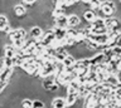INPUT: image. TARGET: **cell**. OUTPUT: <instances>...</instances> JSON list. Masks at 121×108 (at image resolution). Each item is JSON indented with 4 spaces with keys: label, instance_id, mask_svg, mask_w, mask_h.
<instances>
[{
    "label": "cell",
    "instance_id": "7",
    "mask_svg": "<svg viewBox=\"0 0 121 108\" xmlns=\"http://www.w3.org/2000/svg\"><path fill=\"white\" fill-rule=\"evenodd\" d=\"M44 32H43V28L39 27V25H33L32 29L29 30V35L30 38L35 39V40H40V38L43 36Z\"/></svg>",
    "mask_w": 121,
    "mask_h": 108
},
{
    "label": "cell",
    "instance_id": "23",
    "mask_svg": "<svg viewBox=\"0 0 121 108\" xmlns=\"http://www.w3.org/2000/svg\"><path fill=\"white\" fill-rule=\"evenodd\" d=\"M113 93H115V98L119 100V103L121 102V83H119L113 89Z\"/></svg>",
    "mask_w": 121,
    "mask_h": 108
},
{
    "label": "cell",
    "instance_id": "2",
    "mask_svg": "<svg viewBox=\"0 0 121 108\" xmlns=\"http://www.w3.org/2000/svg\"><path fill=\"white\" fill-rule=\"evenodd\" d=\"M56 74V62H45L43 65L40 67L39 73L35 78H44L48 76Z\"/></svg>",
    "mask_w": 121,
    "mask_h": 108
},
{
    "label": "cell",
    "instance_id": "1",
    "mask_svg": "<svg viewBox=\"0 0 121 108\" xmlns=\"http://www.w3.org/2000/svg\"><path fill=\"white\" fill-rule=\"evenodd\" d=\"M116 4L115 1H112V0H104V1L101 3V8H100V16L102 14V16H111V15H115L116 13Z\"/></svg>",
    "mask_w": 121,
    "mask_h": 108
},
{
    "label": "cell",
    "instance_id": "5",
    "mask_svg": "<svg viewBox=\"0 0 121 108\" xmlns=\"http://www.w3.org/2000/svg\"><path fill=\"white\" fill-rule=\"evenodd\" d=\"M13 73H14V67L1 65V68H0V80L10 82V78L13 77Z\"/></svg>",
    "mask_w": 121,
    "mask_h": 108
},
{
    "label": "cell",
    "instance_id": "25",
    "mask_svg": "<svg viewBox=\"0 0 121 108\" xmlns=\"http://www.w3.org/2000/svg\"><path fill=\"white\" fill-rule=\"evenodd\" d=\"M43 108L45 107V103L43 102V100H39V99H35V100H33V108Z\"/></svg>",
    "mask_w": 121,
    "mask_h": 108
},
{
    "label": "cell",
    "instance_id": "12",
    "mask_svg": "<svg viewBox=\"0 0 121 108\" xmlns=\"http://www.w3.org/2000/svg\"><path fill=\"white\" fill-rule=\"evenodd\" d=\"M13 9H14V14L19 18V19H22V18L24 16V15H26V13H28V12H26L25 5L24 4H19V3L14 5Z\"/></svg>",
    "mask_w": 121,
    "mask_h": 108
},
{
    "label": "cell",
    "instance_id": "11",
    "mask_svg": "<svg viewBox=\"0 0 121 108\" xmlns=\"http://www.w3.org/2000/svg\"><path fill=\"white\" fill-rule=\"evenodd\" d=\"M51 104H52V107H54V108H66L68 106L66 97H56V98L52 100Z\"/></svg>",
    "mask_w": 121,
    "mask_h": 108
},
{
    "label": "cell",
    "instance_id": "22",
    "mask_svg": "<svg viewBox=\"0 0 121 108\" xmlns=\"http://www.w3.org/2000/svg\"><path fill=\"white\" fill-rule=\"evenodd\" d=\"M101 3H102L101 0H90L88 5L91 6V9H93V10H100Z\"/></svg>",
    "mask_w": 121,
    "mask_h": 108
},
{
    "label": "cell",
    "instance_id": "4",
    "mask_svg": "<svg viewBox=\"0 0 121 108\" xmlns=\"http://www.w3.org/2000/svg\"><path fill=\"white\" fill-rule=\"evenodd\" d=\"M105 24L108 30H121V20L116 16H106L105 18Z\"/></svg>",
    "mask_w": 121,
    "mask_h": 108
},
{
    "label": "cell",
    "instance_id": "3",
    "mask_svg": "<svg viewBox=\"0 0 121 108\" xmlns=\"http://www.w3.org/2000/svg\"><path fill=\"white\" fill-rule=\"evenodd\" d=\"M26 35L28 33L24 28L19 27V28H14L8 33V39H9L10 43H13L14 40H18V39H26Z\"/></svg>",
    "mask_w": 121,
    "mask_h": 108
},
{
    "label": "cell",
    "instance_id": "27",
    "mask_svg": "<svg viewBox=\"0 0 121 108\" xmlns=\"http://www.w3.org/2000/svg\"><path fill=\"white\" fill-rule=\"evenodd\" d=\"M35 1H37V0H23V3H24V4H29V5H33Z\"/></svg>",
    "mask_w": 121,
    "mask_h": 108
},
{
    "label": "cell",
    "instance_id": "13",
    "mask_svg": "<svg viewBox=\"0 0 121 108\" xmlns=\"http://www.w3.org/2000/svg\"><path fill=\"white\" fill-rule=\"evenodd\" d=\"M53 32H54L56 39L57 40H62L67 36V28H60V27H53Z\"/></svg>",
    "mask_w": 121,
    "mask_h": 108
},
{
    "label": "cell",
    "instance_id": "19",
    "mask_svg": "<svg viewBox=\"0 0 121 108\" xmlns=\"http://www.w3.org/2000/svg\"><path fill=\"white\" fill-rule=\"evenodd\" d=\"M106 82L110 83L111 85H113V87H116V85L119 84V78H117V74H108Z\"/></svg>",
    "mask_w": 121,
    "mask_h": 108
},
{
    "label": "cell",
    "instance_id": "8",
    "mask_svg": "<svg viewBox=\"0 0 121 108\" xmlns=\"http://www.w3.org/2000/svg\"><path fill=\"white\" fill-rule=\"evenodd\" d=\"M54 19V25L56 27H60V28H68V15L66 14H62V15H58Z\"/></svg>",
    "mask_w": 121,
    "mask_h": 108
},
{
    "label": "cell",
    "instance_id": "30",
    "mask_svg": "<svg viewBox=\"0 0 121 108\" xmlns=\"http://www.w3.org/2000/svg\"><path fill=\"white\" fill-rule=\"evenodd\" d=\"M76 1H81V0H76Z\"/></svg>",
    "mask_w": 121,
    "mask_h": 108
},
{
    "label": "cell",
    "instance_id": "24",
    "mask_svg": "<svg viewBox=\"0 0 121 108\" xmlns=\"http://www.w3.org/2000/svg\"><path fill=\"white\" fill-rule=\"evenodd\" d=\"M20 106L24 107V108H30V107H33V102L30 99H28V98H24V99L22 100Z\"/></svg>",
    "mask_w": 121,
    "mask_h": 108
},
{
    "label": "cell",
    "instance_id": "17",
    "mask_svg": "<svg viewBox=\"0 0 121 108\" xmlns=\"http://www.w3.org/2000/svg\"><path fill=\"white\" fill-rule=\"evenodd\" d=\"M76 60H77V58H76L74 55H72V54L69 53L66 58H64L63 63H64V65H66V67H72V65H74Z\"/></svg>",
    "mask_w": 121,
    "mask_h": 108
},
{
    "label": "cell",
    "instance_id": "16",
    "mask_svg": "<svg viewBox=\"0 0 121 108\" xmlns=\"http://www.w3.org/2000/svg\"><path fill=\"white\" fill-rule=\"evenodd\" d=\"M91 24V28H100V27H106V24H105V18L104 16H97L96 19H95L92 23H90Z\"/></svg>",
    "mask_w": 121,
    "mask_h": 108
},
{
    "label": "cell",
    "instance_id": "14",
    "mask_svg": "<svg viewBox=\"0 0 121 108\" xmlns=\"http://www.w3.org/2000/svg\"><path fill=\"white\" fill-rule=\"evenodd\" d=\"M81 24V18H79L76 13H72L68 15V27L76 28Z\"/></svg>",
    "mask_w": 121,
    "mask_h": 108
},
{
    "label": "cell",
    "instance_id": "6",
    "mask_svg": "<svg viewBox=\"0 0 121 108\" xmlns=\"http://www.w3.org/2000/svg\"><path fill=\"white\" fill-rule=\"evenodd\" d=\"M56 40V35H54V32L53 30H47L43 34V36L40 38L39 42L43 44L44 47H48V45H52V43Z\"/></svg>",
    "mask_w": 121,
    "mask_h": 108
},
{
    "label": "cell",
    "instance_id": "29",
    "mask_svg": "<svg viewBox=\"0 0 121 108\" xmlns=\"http://www.w3.org/2000/svg\"><path fill=\"white\" fill-rule=\"evenodd\" d=\"M117 74H121V65L119 67V72H117Z\"/></svg>",
    "mask_w": 121,
    "mask_h": 108
},
{
    "label": "cell",
    "instance_id": "26",
    "mask_svg": "<svg viewBox=\"0 0 121 108\" xmlns=\"http://www.w3.org/2000/svg\"><path fill=\"white\" fill-rule=\"evenodd\" d=\"M10 82H6V80H0V93H3L4 91L6 89V87L9 85Z\"/></svg>",
    "mask_w": 121,
    "mask_h": 108
},
{
    "label": "cell",
    "instance_id": "20",
    "mask_svg": "<svg viewBox=\"0 0 121 108\" xmlns=\"http://www.w3.org/2000/svg\"><path fill=\"white\" fill-rule=\"evenodd\" d=\"M1 65H4V67H14L13 58H10V57H6V55H4L3 59H1Z\"/></svg>",
    "mask_w": 121,
    "mask_h": 108
},
{
    "label": "cell",
    "instance_id": "18",
    "mask_svg": "<svg viewBox=\"0 0 121 108\" xmlns=\"http://www.w3.org/2000/svg\"><path fill=\"white\" fill-rule=\"evenodd\" d=\"M9 25V20L5 14H0V32H4L5 28Z\"/></svg>",
    "mask_w": 121,
    "mask_h": 108
},
{
    "label": "cell",
    "instance_id": "9",
    "mask_svg": "<svg viewBox=\"0 0 121 108\" xmlns=\"http://www.w3.org/2000/svg\"><path fill=\"white\" fill-rule=\"evenodd\" d=\"M3 53H4V55H6V57L14 58L15 55H17V48H15L11 43H6L3 48Z\"/></svg>",
    "mask_w": 121,
    "mask_h": 108
},
{
    "label": "cell",
    "instance_id": "28",
    "mask_svg": "<svg viewBox=\"0 0 121 108\" xmlns=\"http://www.w3.org/2000/svg\"><path fill=\"white\" fill-rule=\"evenodd\" d=\"M116 45H120L121 47V32H120L119 36H117V44H116Z\"/></svg>",
    "mask_w": 121,
    "mask_h": 108
},
{
    "label": "cell",
    "instance_id": "15",
    "mask_svg": "<svg viewBox=\"0 0 121 108\" xmlns=\"http://www.w3.org/2000/svg\"><path fill=\"white\" fill-rule=\"evenodd\" d=\"M95 12H96V10L90 9V10H86V12L83 13V19H85L86 23H92V21H93V20L98 16Z\"/></svg>",
    "mask_w": 121,
    "mask_h": 108
},
{
    "label": "cell",
    "instance_id": "10",
    "mask_svg": "<svg viewBox=\"0 0 121 108\" xmlns=\"http://www.w3.org/2000/svg\"><path fill=\"white\" fill-rule=\"evenodd\" d=\"M54 83H56V77H54V74H52V76H48V77L43 78V80H42V87H43L44 91H49Z\"/></svg>",
    "mask_w": 121,
    "mask_h": 108
},
{
    "label": "cell",
    "instance_id": "21",
    "mask_svg": "<svg viewBox=\"0 0 121 108\" xmlns=\"http://www.w3.org/2000/svg\"><path fill=\"white\" fill-rule=\"evenodd\" d=\"M91 33H92V34H105V33H108V29H107V27L91 28Z\"/></svg>",
    "mask_w": 121,
    "mask_h": 108
}]
</instances>
